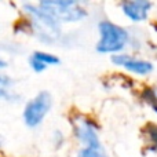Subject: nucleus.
<instances>
[{
    "mask_svg": "<svg viewBox=\"0 0 157 157\" xmlns=\"http://www.w3.org/2000/svg\"><path fill=\"white\" fill-rule=\"evenodd\" d=\"M19 8L22 14L21 24L24 25L25 33L46 46H54L63 39V25L39 7L36 2L24 0Z\"/></svg>",
    "mask_w": 157,
    "mask_h": 157,
    "instance_id": "1",
    "label": "nucleus"
},
{
    "mask_svg": "<svg viewBox=\"0 0 157 157\" xmlns=\"http://www.w3.org/2000/svg\"><path fill=\"white\" fill-rule=\"evenodd\" d=\"M97 33L95 51L101 55L120 54L127 51L131 46V29L109 18H101L97 22Z\"/></svg>",
    "mask_w": 157,
    "mask_h": 157,
    "instance_id": "2",
    "label": "nucleus"
},
{
    "mask_svg": "<svg viewBox=\"0 0 157 157\" xmlns=\"http://www.w3.org/2000/svg\"><path fill=\"white\" fill-rule=\"evenodd\" d=\"M36 3L61 25L80 24L90 17L87 6L78 0H36Z\"/></svg>",
    "mask_w": 157,
    "mask_h": 157,
    "instance_id": "3",
    "label": "nucleus"
},
{
    "mask_svg": "<svg viewBox=\"0 0 157 157\" xmlns=\"http://www.w3.org/2000/svg\"><path fill=\"white\" fill-rule=\"evenodd\" d=\"M52 106V97L48 91H40L24 108V121L29 128H36L43 123Z\"/></svg>",
    "mask_w": 157,
    "mask_h": 157,
    "instance_id": "4",
    "label": "nucleus"
},
{
    "mask_svg": "<svg viewBox=\"0 0 157 157\" xmlns=\"http://www.w3.org/2000/svg\"><path fill=\"white\" fill-rule=\"evenodd\" d=\"M119 13L132 25L147 22L155 11L153 0H117Z\"/></svg>",
    "mask_w": 157,
    "mask_h": 157,
    "instance_id": "5",
    "label": "nucleus"
},
{
    "mask_svg": "<svg viewBox=\"0 0 157 157\" xmlns=\"http://www.w3.org/2000/svg\"><path fill=\"white\" fill-rule=\"evenodd\" d=\"M72 130L73 136L84 147H102L98 134V124L84 114H76L72 117Z\"/></svg>",
    "mask_w": 157,
    "mask_h": 157,
    "instance_id": "6",
    "label": "nucleus"
},
{
    "mask_svg": "<svg viewBox=\"0 0 157 157\" xmlns=\"http://www.w3.org/2000/svg\"><path fill=\"white\" fill-rule=\"evenodd\" d=\"M110 62L114 66L131 75H135V76H149L155 71V65L152 61L127 51L110 55Z\"/></svg>",
    "mask_w": 157,
    "mask_h": 157,
    "instance_id": "7",
    "label": "nucleus"
},
{
    "mask_svg": "<svg viewBox=\"0 0 157 157\" xmlns=\"http://www.w3.org/2000/svg\"><path fill=\"white\" fill-rule=\"evenodd\" d=\"M61 58L57 54L44 50H35L28 58V65L35 73H43L51 66H58Z\"/></svg>",
    "mask_w": 157,
    "mask_h": 157,
    "instance_id": "8",
    "label": "nucleus"
},
{
    "mask_svg": "<svg viewBox=\"0 0 157 157\" xmlns=\"http://www.w3.org/2000/svg\"><path fill=\"white\" fill-rule=\"evenodd\" d=\"M144 134L150 146L157 147V124H155V123L146 124L144 128Z\"/></svg>",
    "mask_w": 157,
    "mask_h": 157,
    "instance_id": "9",
    "label": "nucleus"
},
{
    "mask_svg": "<svg viewBox=\"0 0 157 157\" xmlns=\"http://www.w3.org/2000/svg\"><path fill=\"white\" fill-rule=\"evenodd\" d=\"M144 101L157 113V90L155 88H146L142 92Z\"/></svg>",
    "mask_w": 157,
    "mask_h": 157,
    "instance_id": "10",
    "label": "nucleus"
},
{
    "mask_svg": "<svg viewBox=\"0 0 157 157\" xmlns=\"http://www.w3.org/2000/svg\"><path fill=\"white\" fill-rule=\"evenodd\" d=\"M77 157H106L102 147H81Z\"/></svg>",
    "mask_w": 157,
    "mask_h": 157,
    "instance_id": "11",
    "label": "nucleus"
},
{
    "mask_svg": "<svg viewBox=\"0 0 157 157\" xmlns=\"http://www.w3.org/2000/svg\"><path fill=\"white\" fill-rule=\"evenodd\" d=\"M19 99V95H17L11 88L0 84V101H7V102H15Z\"/></svg>",
    "mask_w": 157,
    "mask_h": 157,
    "instance_id": "12",
    "label": "nucleus"
},
{
    "mask_svg": "<svg viewBox=\"0 0 157 157\" xmlns=\"http://www.w3.org/2000/svg\"><path fill=\"white\" fill-rule=\"evenodd\" d=\"M52 141H54L55 147H61V146L63 145V142H65L63 134L61 132V131H55V132L52 134Z\"/></svg>",
    "mask_w": 157,
    "mask_h": 157,
    "instance_id": "13",
    "label": "nucleus"
},
{
    "mask_svg": "<svg viewBox=\"0 0 157 157\" xmlns=\"http://www.w3.org/2000/svg\"><path fill=\"white\" fill-rule=\"evenodd\" d=\"M7 66H8V62L6 61V58H3L2 55H0V72H3Z\"/></svg>",
    "mask_w": 157,
    "mask_h": 157,
    "instance_id": "14",
    "label": "nucleus"
},
{
    "mask_svg": "<svg viewBox=\"0 0 157 157\" xmlns=\"http://www.w3.org/2000/svg\"><path fill=\"white\" fill-rule=\"evenodd\" d=\"M78 2H81V3H83V4H86V6H87L90 2H91V0H78Z\"/></svg>",
    "mask_w": 157,
    "mask_h": 157,
    "instance_id": "15",
    "label": "nucleus"
},
{
    "mask_svg": "<svg viewBox=\"0 0 157 157\" xmlns=\"http://www.w3.org/2000/svg\"><path fill=\"white\" fill-rule=\"evenodd\" d=\"M0 145H2V136H0Z\"/></svg>",
    "mask_w": 157,
    "mask_h": 157,
    "instance_id": "16",
    "label": "nucleus"
}]
</instances>
